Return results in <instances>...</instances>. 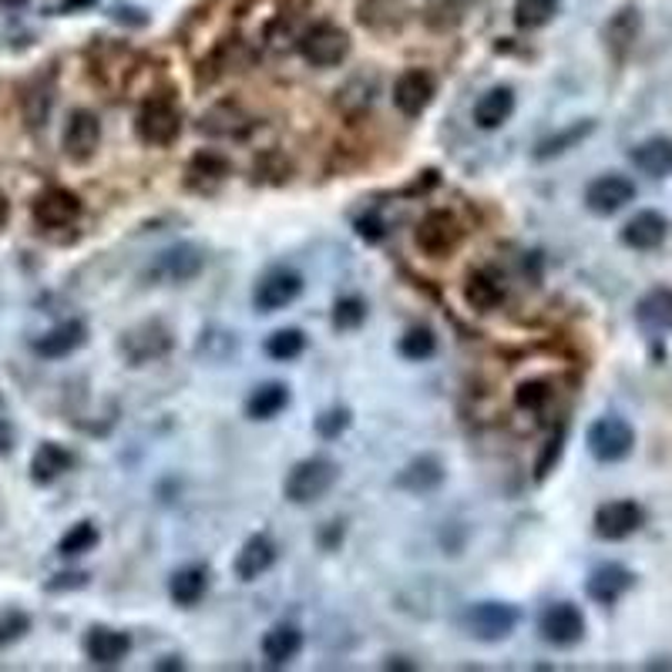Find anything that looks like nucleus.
I'll list each match as a JSON object with an SVG mask.
<instances>
[{"label":"nucleus","mask_w":672,"mask_h":672,"mask_svg":"<svg viewBox=\"0 0 672 672\" xmlns=\"http://www.w3.org/2000/svg\"><path fill=\"white\" fill-rule=\"evenodd\" d=\"M135 132L145 145H155V148H165V145H172L179 135H182V115L172 102H165V98H155L148 102L138 118H135Z\"/></svg>","instance_id":"0eeeda50"},{"label":"nucleus","mask_w":672,"mask_h":672,"mask_svg":"<svg viewBox=\"0 0 672 672\" xmlns=\"http://www.w3.org/2000/svg\"><path fill=\"white\" fill-rule=\"evenodd\" d=\"M31 216H34V222H38L41 229H67V225H74L77 216H81V199H77L74 192L61 189V186H51V189H44V192L34 199Z\"/></svg>","instance_id":"2eb2a0df"},{"label":"nucleus","mask_w":672,"mask_h":672,"mask_svg":"<svg viewBox=\"0 0 672 672\" xmlns=\"http://www.w3.org/2000/svg\"><path fill=\"white\" fill-rule=\"evenodd\" d=\"M538 632L548 645L571 649L585 639V616L575 602H552L538 619Z\"/></svg>","instance_id":"9d476101"},{"label":"nucleus","mask_w":672,"mask_h":672,"mask_svg":"<svg viewBox=\"0 0 672 672\" xmlns=\"http://www.w3.org/2000/svg\"><path fill=\"white\" fill-rule=\"evenodd\" d=\"M225 176H229V165H225V158H219V155H212V151L199 155V158L192 161V168H189V179H192V182H196V179L222 182Z\"/></svg>","instance_id":"58836bf2"},{"label":"nucleus","mask_w":672,"mask_h":672,"mask_svg":"<svg viewBox=\"0 0 672 672\" xmlns=\"http://www.w3.org/2000/svg\"><path fill=\"white\" fill-rule=\"evenodd\" d=\"M303 350H306V336H303V329H296V326L276 329L270 340H266V354H270L273 360H280V364L296 360Z\"/></svg>","instance_id":"7c9ffc66"},{"label":"nucleus","mask_w":672,"mask_h":672,"mask_svg":"<svg viewBox=\"0 0 672 672\" xmlns=\"http://www.w3.org/2000/svg\"><path fill=\"white\" fill-rule=\"evenodd\" d=\"M202 270H206V252L196 242H179L158 252L155 263L148 266V276L161 283H189Z\"/></svg>","instance_id":"39448f33"},{"label":"nucleus","mask_w":672,"mask_h":672,"mask_svg":"<svg viewBox=\"0 0 672 672\" xmlns=\"http://www.w3.org/2000/svg\"><path fill=\"white\" fill-rule=\"evenodd\" d=\"M636 199V182L619 172H606L588 182L585 189V209L596 216H616Z\"/></svg>","instance_id":"9b49d317"},{"label":"nucleus","mask_w":672,"mask_h":672,"mask_svg":"<svg viewBox=\"0 0 672 672\" xmlns=\"http://www.w3.org/2000/svg\"><path fill=\"white\" fill-rule=\"evenodd\" d=\"M300 293H303V276L296 270L273 266L260 276L256 290H252V303H256V309H263V313H280L290 303H296Z\"/></svg>","instance_id":"1a4fd4ad"},{"label":"nucleus","mask_w":672,"mask_h":672,"mask_svg":"<svg viewBox=\"0 0 672 672\" xmlns=\"http://www.w3.org/2000/svg\"><path fill=\"white\" fill-rule=\"evenodd\" d=\"M632 585H636V575L626 565L609 561V565H599V568L588 571L585 592H588V599L599 602V606H616Z\"/></svg>","instance_id":"dca6fc26"},{"label":"nucleus","mask_w":672,"mask_h":672,"mask_svg":"<svg viewBox=\"0 0 672 672\" xmlns=\"http://www.w3.org/2000/svg\"><path fill=\"white\" fill-rule=\"evenodd\" d=\"M441 481H444V464H441L438 458H417V461H410V464L400 471V477H397V484H400L403 491H410V494L438 491Z\"/></svg>","instance_id":"bb28decb"},{"label":"nucleus","mask_w":672,"mask_h":672,"mask_svg":"<svg viewBox=\"0 0 672 672\" xmlns=\"http://www.w3.org/2000/svg\"><path fill=\"white\" fill-rule=\"evenodd\" d=\"M464 300H468V306L477 309V313H491V309H497V306L504 303V276H501L497 270H491V266L474 270V273L468 276Z\"/></svg>","instance_id":"412c9836"},{"label":"nucleus","mask_w":672,"mask_h":672,"mask_svg":"<svg viewBox=\"0 0 672 672\" xmlns=\"http://www.w3.org/2000/svg\"><path fill=\"white\" fill-rule=\"evenodd\" d=\"M4 4H18V0H4Z\"/></svg>","instance_id":"49530a36"},{"label":"nucleus","mask_w":672,"mask_h":672,"mask_svg":"<svg viewBox=\"0 0 672 672\" xmlns=\"http://www.w3.org/2000/svg\"><path fill=\"white\" fill-rule=\"evenodd\" d=\"M645 525V512L642 504L622 497V501H606L602 508L596 512V535L602 542H622L629 535H636Z\"/></svg>","instance_id":"ddd939ff"},{"label":"nucleus","mask_w":672,"mask_h":672,"mask_svg":"<svg viewBox=\"0 0 672 672\" xmlns=\"http://www.w3.org/2000/svg\"><path fill=\"white\" fill-rule=\"evenodd\" d=\"M636 319L649 329H672V290L655 286L636 303Z\"/></svg>","instance_id":"c85d7f7f"},{"label":"nucleus","mask_w":672,"mask_h":672,"mask_svg":"<svg viewBox=\"0 0 672 672\" xmlns=\"http://www.w3.org/2000/svg\"><path fill=\"white\" fill-rule=\"evenodd\" d=\"M558 14V0H515V24L525 31L545 28Z\"/></svg>","instance_id":"473e14b6"},{"label":"nucleus","mask_w":672,"mask_h":672,"mask_svg":"<svg viewBox=\"0 0 672 672\" xmlns=\"http://www.w3.org/2000/svg\"><path fill=\"white\" fill-rule=\"evenodd\" d=\"M102 148V122L95 112L77 108L71 112L67 125H64V155L77 165L92 161Z\"/></svg>","instance_id":"f8f14e48"},{"label":"nucleus","mask_w":672,"mask_h":672,"mask_svg":"<svg viewBox=\"0 0 672 672\" xmlns=\"http://www.w3.org/2000/svg\"><path fill=\"white\" fill-rule=\"evenodd\" d=\"M98 528L92 525V522H77V525H71L67 532H64V538L57 542V552L64 555V558H77V555H88L95 545H98Z\"/></svg>","instance_id":"2f4dec72"},{"label":"nucleus","mask_w":672,"mask_h":672,"mask_svg":"<svg viewBox=\"0 0 672 672\" xmlns=\"http://www.w3.org/2000/svg\"><path fill=\"white\" fill-rule=\"evenodd\" d=\"M515 400H518L522 410H542V407L552 400V387H548L545 380H528V384L518 387Z\"/></svg>","instance_id":"ea45409f"},{"label":"nucleus","mask_w":672,"mask_h":672,"mask_svg":"<svg viewBox=\"0 0 672 672\" xmlns=\"http://www.w3.org/2000/svg\"><path fill=\"white\" fill-rule=\"evenodd\" d=\"M31 632V616L21 612V609H8L0 612V649L14 645L18 639H24Z\"/></svg>","instance_id":"c9c22d12"},{"label":"nucleus","mask_w":672,"mask_h":672,"mask_svg":"<svg viewBox=\"0 0 672 672\" xmlns=\"http://www.w3.org/2000/svg\"><path fill=\"white\" fill-rule=\"evenodd\" d=\"M434 95H438V81L424 67H407L393 81V105L403 118H420L431 108Z\"/></svg>","instance_id":"6e6552de"},{"label":"nucleus","mask_w":672,"mask_h":672,"mask_svg":"<svg viewBox=\"0 0 672 672\" xmlns=\"http://www.w3.org/2000/svg\"><path fill=\"white\" fill-rule=\"evenodd\" d=\"M118 347L132 360V367H141V364H151V360H158L172 350V333H168L161 323H141L122 336Z\"/></svg>","instance_id":"4468645a"},{"label":"nucleus","mask_w":672,"mask_h":672,"mask_svg":"<svg viewBox=\"0 0 672 672\" xmlns=\"http://www.w3.org/2000/svg\"><path fill=\"white\" fill-rule=\"evenodd\" d=\"M347 428H350V410L347 407H333V410L316 417V434L326 438V441H336Z\"/></svg>","instance_id":"4c0bfd02"},{"label":"nucleus","mask_w":672,"mask_h":672,"mask_svg":"<svg viewBox=\"0 0 672 672\" xmlns=\"http://www.w3.org/2000/svg\"><path fill=\"white\" fill-rule=\"evenodd\" d=\"M8 219H11V202H8V196L0 192V229L8 225Z\"/></svg>","instance_id":"a18cd8bd"},{"label":"nucleus","mask_w":672,"mask_h":672,"mask_svg":"<svg viewBox=\"0 0 672 672\" xmlns=\"http://www.w3.org/2000/svg\"><path fill=\"white\" fill-rule=\"evenodd\" d=\"M273 565H276V545H273V538H270V535H252V538L239 548L232 568H235V575H239L242 581H256V578H263Z\"/></svg>","instance_id":"aec40b11"},{"label":"nucleus","mask_w":672,"mask_h":672,"mask_svg":"<svg viewBox=\"0 0 672 672\" xmlns=\"http://www.w3.org/2000/svg\"><path fill=\"white\" fill-rule=\"evenodd\" d=\"M367 319V303L357 300V296H347L333 306V326L336 329H357L360 323Z\"/></svg>","instance_id":"e433bc0d"},{"label":"nucleus","mask_w":672,"mask_h":672,"mask_svg":"<svg viewBox=\"0 0 672 672\" xmlns=\"http://www.w3.org/2000/svg\"><path fill=\"white\" fill-rule=\"evenodd\" d=\"M639 11L636 8H622V11H616L612 14V21L606 24V44H609V51H612V57L616 61H622L629 51H632V44H636V38H639Z\"/></svg>","instance_id":"cd10ccee"},{"label":"nucleus","mask_w":672,"mask_h":672,"mask_svg":"<svg viewBox=\"0 0 672 672\" xmlns=\"http://www.w3.org/2000/svg\"><path fill=\"white\" fill-rule=\"evenodd\" d=\"M81 585H88V575H57V581H48L51 592H57V588H81Z\"/></svg>","instance_id":"37998d69"},{"label":"nucleus","mask_w":672,"mask_h":672,"mask_svg":"<svg viewBox=\"0 0 672 672\" xmlns=\"http://www.w3.org/2000/svg\"><path fill=\"white\" fill-rule=\"evenodd\" d=\"M512 115H515V92L508 88V84H497V88L481 95L477 105H474V125L484 128V132L501 128Z\"/></svg>","instance_id":"4be33fe9"},{"label":"nucleus","mask_w":672,"mask_h":672,"mask_svg":"<svg viewBox=\"0 0 672 672\" xmlns=\"http://www.w3.org/2000/svg\"><path fill=\"white\" fill-rule=\"evenodd\" d=\"M286 403H290V390H286V384L270 380V384H260L256 390L249 393V400H245V413H249L252 420H273L280 410H286Z\"/></svg>","instance_id":"c756f323"},{"label":"nucleus","mask_w":672,"mask_h":672,"mask_svg":"<svg viewBox=\"0 0 672 672\" xmlns=\"http://www.w3.org/2000/svg\"><path fill=\"white\" fill-rule=\"evenodd\" d=\"M300 54L313 67H336L350 54V34L344 28H336V24H326V21L313 24L300 38Z\"/></svg>","instance_id":"7ed1b4c3"},{"label":"nucleus","mask_w":672,"mask_h":672,"mask_svg":"<svg viewBox=\"0 0 672 672\" xmlns=\"http://www.w3.org/2000/svg\"><path fill=\"white\" fill-rule=\"evenodd\" d=\"M629 158H632V165L639 168L642 176L665 179V176H672V138H662V135L645 138L642 145L632 148Z\"/></svg>","instance_id":"5701e85b"},{"label":"nucleus","mask_w":672,"mask_h":672,"mask_svg":"<svg viewBox=\"0 0 672 672\" xmlns=\"http://www.w3.org/2000/svg\"><path fill=\"white\" fill-rule=\"evenodd\" d=\"M561 441H565V434H555V438L548 441L545 458H542L538 468H535V477H538V481H545V477L552 474V464H558V458H561Z\"/></svg>","instance_id":"a19ab883"},{"label":"nucleus","mask_w":672,"mask_h":672,"mask_svg":"<svg viewBox=\"0 0 672 672\" xmlns=\"http://www.w3.org/2000/svg\"><path fill=\"white\" fill-rule=\"evenodd\" d=\"M84 340H88V326L81 319H64V323L51 326L44 336H38L34 354L44 360H61V357H71L74 350H81Z\"/></svg>","instance_id":"f3484780"},{"label":"nucleus","mask_w":672,"mask_h":672,"mask_svg":"<svg viewBox=\"0 0 672 672\" xmlns=\"http://www.w3.org/2000/svg\"><path fill=\"white\" fill-rule=\"evenodd\" d=\"M669 235V219L655 209H642L636 212L626 225H622V242L636 252H652L665 242Z\"/></svg>","instance_id":"a211bd4d"},{"label":"nucleus","mask_w":672,"mask_h":672,"mask_svg":"<svg viewBox=\"0 0 672 672\" xmlns=\"http://www.w3.org/2000/svg\"><path fill=\"white\" fill-rule=\"evenodd\" d=\"M132 652V639L128 632L108 629V626H95L88 636H84V655H88L95 665H122Z\"/></svg>","instance_id":"6ab92c4d"},{"label":"nucleus","mask_w":672,"mask_h":672,"mask_svg":"<svg viewBox=\"0 0 672 672\" xmlns=\"http://www.w3.org/2000/svg\"><path fill=\"white\" fill-rule=\"evenodd\" d=\"M400 354L407 360H431L438 354V336L428 329V326H413L400 336Z\"/></svg>","instance_id":"72a5a7b5"},{"label":"nucleus","mask_w":672,"mask_h":672,"mask_svg":"<svg viewBox=\"0 0 672 672\" xmlns=\"http://www.w3.org/2000/svg\"><path fill=\"white\" fill-rule=\"evenodd\" d=\"M413 239H417L420 249L428 252V256L441 260V256H448V252H454V249L461 245L464 229H461V222H458L454 212H448V209H434V212H428L424 219L417 222Z\"/></svg>","instance_id":"423d86ee"},{"label":"nucleus","mask_w":672,"mask_h":672,"mask_svg":"<svg viewBox=\"0 0 672 672\" xmlns=\"http://www.w3.org/2000/svg\"><path fill=\"white\" fill-rule=\"evenodd\" d=\"M71 468H74V454L67 448L54 444V441H44L31 458V481L34 484H54Z\"/></svg>","instance_id":"a878e982"},{"label":"nucleus","mask_w":672,"mask_h":672,"mask_svg":"<svg viewBox=\"0 0 672 672\" xmlns=\"http://www.w3.org/2000/svg\"><path fill=\"white\" fill-rule=\"evenodd\" d=\"M340 477V468L329 458H306L300 464H293V471L286 474L283 481V494L293 501V504H313L319 497H326Z\"/></svg>","instance_id":"f257e3e1"},{"label":"nucleus","mask_w":672,"mask_h":672,"mask_svg":"<svg viewBox=\"0 0 672 672\" xmlns=\"http://www.w3.org/2000/svg\"><path fill=\"white\" fill-rule=\"evenodd\" d=\"M596 132V122H578V125H571L568 132H558V135H552V138H545L542 145H538V151H535V158H552V155H561V151H568L571 145H578L581 138H588Z\"/></svg>","instance_id":"f704fd0d"},{"label":"nucleus","mask_w":672,"mask_h":672,"mask_svg":"<svg viewBox=\"0 0 672 672\" xmlns=\"http://www.w3.org/2000/svg\"><path fill=\"white\" fill-rule=\"evenodd\" d=\"M300 652H303V632L296 626H290V622H280L263 636V659L273 669L290 665Z\"/></svg>","instance_id":"b1692460"},{"label":"nucleus","mask_w":672,"mask_h":672,"mask_svg":"<svg viewBox=\"0 0 672 672\" xmlns=\"http://www.w3.org/2000/svg\"><path fill=\"white\" fill-rule=\"evenodd\" d=\"M357 232H360L367 242H380V239H384V222H380L377 216H367V219L357 222Z\"/></svg>","instance_id":"79ce46f5"},{"label":"nucleus","mask_w":672,"mask_h":672,"mask_svg":"<svg viewBox=\"0 0 672 672\" xmlns=\"http://www.w3.org/2000/svg\"><path fill=\"white\" fill-rule=\"evenodd\" d=\"M461 626L477 642H504L518 629V612L504 602H477L464 612Z\"/></svg>","instance_id":"20e7f679"},{"label":"nucleus","mask_w":672,"mask_h":672,"mask_svg":"<svg viewBox=\"0 0 672 672\" xmlns=\"http://www.w3.org/2000/svg\"><path fill=\"white\" fill-rule=\"evenodd\" d=\"M14 451V428L0 417V454H11Z\"/></svg>","instance_id":"c03bdc74"},{"label":"nucleus","mask_w":672,"mask_h":672,"mask_svg":"<svg viewBox=\"0 0 672 672\" xmlns=\"http://www.w3.org/2000/svg\"><path fill=\"white\" fill-rule=\"evenodd\" d=\"M585 444H588V454H592L599 464H619L632 454L636 448V431L626 417H616V413H606L599 417L592 428L585 434Z\"/></svg>","instance_id":"f03ea898"},{"label":"nucleus","mask_w":672,"mask_h":672,"mask_svg":"<svg viewBox=\"0 0 672 672\" xmlns=\"http://www.w3.org/2000/svg\"><path fill=\"white\" fill-rule=\"evenodd\" d=\"M206 588H209V568H202V565H186L168 578V596H172V602L182 609L199 606Z\"/></svg>","instance_id":"393cba45"}]
</instances>
